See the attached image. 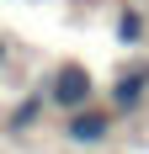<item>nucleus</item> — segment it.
I'll return each instance as SVG.
<instances>
[{"label":"nucleus","instance_id":"1","mask_svg":"<svg viewBox=\"0 0 149 154\" xmlns=\"http://www.w3.org/2000/svg\"><path fill=\"white\" fill-rule=\"evenodd\" d=\"M43 101H48V106H59V112L90 106V75L80 69V64H59V69L48 75V85H43Z\"/></svg>","mask_w":149,"mask_h":154},{"label":"nucleus","instance_id":"2","mask_svg":"<svg viewBox=\"0 0 149 154\" xmlns=\"http://www.w3.org/2000/svg\"><path fill=\"white\" fill-rule=\"evenodd\" d=\"M64 138H69V143H80V149L106 143V138H112V112H101V106H80V112H69Z\"/></svg>","mask_w":149,"mask_h":154},{"label":"nucleus","instance_id":"3","mask_svg":"<svg viewBox=\"0 0 149 154\" xmlns=\"http://www.w3.org/2000/svg\"><path fill=\"white\" fill-rule=\"evenodd\" d=\"M117 37H122V43H138V37H144V16H138V11H122Z\"/></svg>","mask_w":149,"mask_h":154}]
</instances>
